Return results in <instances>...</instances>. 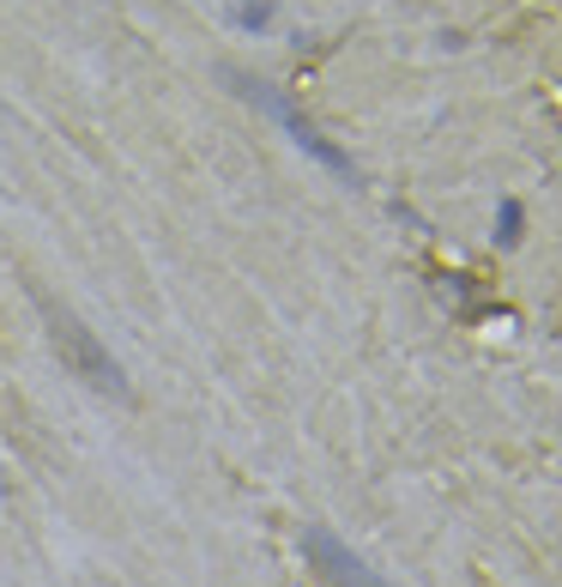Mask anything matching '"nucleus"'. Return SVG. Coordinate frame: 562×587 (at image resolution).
Wrapping results in <instances>:
<instances>
[{
  "mask_svg": "<svg viewBox=\"0 0 562 587\" xmlns=\"http://www.w3.org/2000/svg\"><path fill=\"white\" fill-rule=\"evenodd\" d=\"M303 557H309V569L327 587H393L381 569H369L363 557H357L339 533H327V527H303Z\"/></svg>",
  "mask_w": 562,
  "mask_h": 587,
  "instance_id": "obj_2",
  "label": "nucleus"
},
{
  "mask_svg": "<svg viewBox=\"0 0 562 587\" xmlns=\"http://www.w3.org/2000/svg\"><path fill=\"white\" fill-rule=\"evenodd\" d=\"M236 85H242V92H248V97H254V104H261V109H273V116L290 127V139H297V146H309V151H315V158H321V164H333V170H344V158H339L333 146H327L321 134H315L309 122H297V116H290V104H278V97L266 92V85H254V80H236Z\"/></svg>",
  "mask_w": 562,
  "mask_h": 587,
  "instance_id": "obj_3",
  "label": "nucleus"
},
{
  "mask_svg": "<svg viewBox=\"0 0 562 587\" xmlns=\"http://www.w3.org/2000/svg\"><path fill=\"white\" fill-rule=\"evenodd\" d=\"M31 303H36V315H43V334H49V346H55V357L67 364V376L92 381L97 394H109V400H134V388H127L121 364H115V357L104 352V339H97L92 327L79 322V315L61 310V303L49 297L43 285H31Z\"/></svg>",
  "mask_w": 562,
  "mask_h": 587,
  "instance_id": "obj_1",
  "label": "nucleus"
}]
</instances>
